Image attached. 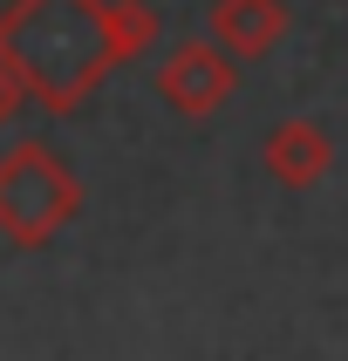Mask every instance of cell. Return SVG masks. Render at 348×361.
Returning a JSON list of instances; mask_svg holds the SVG:
<instances>
[{"instance_id":"obj_5","label":"cell","mask_w":348,"mask_h":361,"mask_svg":"<svg viewBox=\"0 0 348 361\" xmlns=\"http://www.w3.org/2000/svg\"><path fill=\"white\" fill-rule=\"evenodd\" d=\"M287 0H212L205 14V35L219 41L232 61H260L287 41Z\"/></svg>"},{"instance_id":"obj_6","label":"cell","mask_w":348,"mask_h":361,"mask_svg":"<svg viewBox=\"0 0 348 361\" xmlns=\"http://www.w3.org/2000/svg\"><path fill=\"white\" fill-rule=\"evenodd\" d=\"M157 7L150 0H109V48H116V68L123 61H137V55H150L157 48Z\"/></svg>"},{"instance_id":"obj_2","label":"cell","mask_w":348,"mask_h":361,"mask_svg":"<svg viewBox=\"0 0 348 361\" xmlns=\"http://www.w3.org/2000/svg\"><path fill=\"white\" fill-rule=\"evenodd\" d=\"M82 212V178L68 171L61 150H48L41 137H20L0 150V239L20 252H41L48 239H61Z\"/></svg>"},{"instance_id":"obj_3","label":"cell","mask_w":348,"mask_h":361,"mask_svg":"<svg viewBox=\"0 0 348 361\" xmlns=\"http://www.w3.org/2000/svg\"><path fill=\"white\" fill-rule=\"evenodd\" d=\"M232 89H239V61L225 55L212 35H184L178 48H164L157 61V96L171 116L184 123H212L232 102Z\"/></svg>"},{"instance_id":"obj_4","label":"cell","mask_w":348,"mask_h":361,"mask_svg":"<svg viewBox=\"0 0 348 361\" xmlns=\"http://www.w3.org/2000/svg\"><path fill=\"white\" fill-rule=\"evenodd\" d=\"M260 164H266V178L287 184V191H314V184L335 171V137H328L314 116H287V123L266 130Z\"/></svg>"},{"instance_id":"obj_7","label":"cell","mask_w":348,"mask_h":361,"mask_svg":"<svg viewBox=\"0 0 348 361\" xmlns=\"http://www.w3.org/2000/svg\"><path fill=\"white\" fill-rule=\"evenodd\" d=\"M20 102H28V89H20V75L7 68V61H0V130L20 116Z\"/></svg>"},{"instance_id":"obj_1","label":"cell","mask_w":348,"mask_h":361,"mask_svg":"<svg viewBox=\"0 0 348 361\" xmlns=\"http://www.w3.org/2000/svg\"><path fill=\"white\" fill-rule=\"evenodd\" d=\"M0 61L48 116H76L116 75L109 0H7L0 7Z\"/></svg>"}]
</instances>
